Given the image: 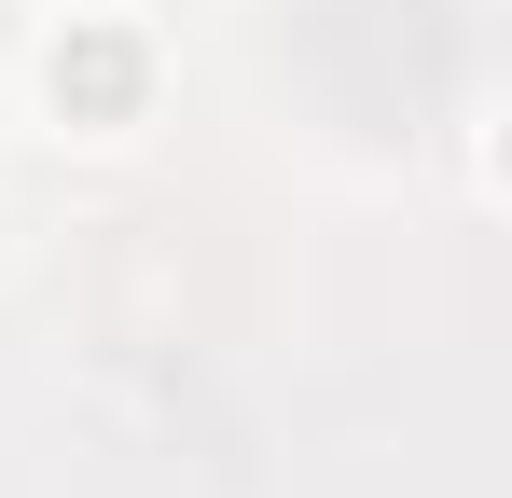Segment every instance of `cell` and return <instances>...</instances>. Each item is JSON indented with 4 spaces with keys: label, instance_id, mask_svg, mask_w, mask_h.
<instances>
[{
    "label": "cell",
    "instance_id": "obj_1",
    "mask_svg": "<svg viewBox=\"0 0 512 498\" xmlns=\"http://www.w3.org/2000/svg\"><path fill=\"white\" fill-rule=\"evenodd\" d=\"M56 97H70V111H125V97H139V56H125L111 28H84V42H56Z\"/></svg>",
    "mask_w": 512,
    "mask_h": 498
}]
</instances>
